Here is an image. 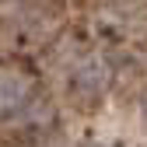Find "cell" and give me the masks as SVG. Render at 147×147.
I'll list each match as a JSON object with an SVG mask.
<instances>
[{"label":"cell","mask_w":147,"mask_h":147,"mask_svg":"<svg viewBox=\"0 0 147 147\" xmlns=\"http://www.w3.org/2000/svg\"><path fill=\"white\" fill-rule=\"evenodd\" d=\"M102 88H105V70L98 63H84L77 70V77H74V91H81V95H91V102H95L102 95Z\"/></svg>","instance_id":"6da1fadb"},{"label":"cell","mask_w":147,"mask_h":147,"mask_svg":"<svg viewBox=\"0 0 147 147\" xmlns=\"http://www.w3.org/2000/svg\"><path fill=\"white\" fill-rule=\"evenodd\" d=\"M144 126H147V98H144Z\"/></svg>","instance_id":"3957f363"},{"label":"cell","mask_w":147,"mask_h":147,"mask_svg":"<svg viewBox=\"0 0 147 147\" xmlns=\"http://www.w3.org/2000/svg\"><path fill=\"white\" fill-rule=\"evenodd\" d=\"M21 98H25V84L18 81L14 74H0V112L14 109Z\"/></svg>","instance_id":"7a4b0ae2"}]
</instances>
